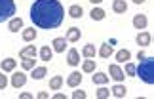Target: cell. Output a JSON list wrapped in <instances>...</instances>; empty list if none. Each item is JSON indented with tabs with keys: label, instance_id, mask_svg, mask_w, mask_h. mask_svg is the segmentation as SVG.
Segmentation results:
<instances>
[{
	"label": "cell",
	"instance_id": "obj_1",
	"mask_svg": "<svg viewBox=\"0 0 154 99\" xmlns=\"http://www.w3.org/2000/svg\"><path fill=\"white\" fill-rule=\"evenodd\" d=\"M65 19V10L59 0H34L31 6V21L38 29H57Z\"/></svg>",
	"mask_w": 154,
	"mask_h": 99
},
{
	"label": "cell",
	"instance_id": "obj_2",
	"mask_svg": "<svg viewBox=\"0 0 154 99\" xmlns=\"http://www.w3.org/2000/svg\"><path fill=\"white\" fill-rule=\"evenodd\" d=\"M135 74L146 84H154V59L152 57H145L141 59V65L135 67Z\"/></svg>",
	"mask_w": 154,
	"mask_h": 99
},
{
	"label": "cell",
	"instance_id": "obj_3",
	"mask_svg": "<svg viewBox=\"0 0 154 99\" xmlns=\"http://www.w3.org/2000/svg\"><path fill=\"white\" fill-rule=\"evenodd\" d=\"M15 15V0H0V23Z\"/></svg>",
	"mask_w": 154,
	"mask_h": 99
},
{
	"label": "cell",
	"instance_id": "obj_4",
	"mask_svg": "<svg viewBox=\"0 0 154 99\" xmlns=\"http://www.w3.org/2000/svg\"><path fill=\"white\" fill-rule=\"evenodd\" d=\"M109 74H110V78H114L116 82H122L124 78H126V73L120 69V65H116V63H112V65L109 67Z\"/></svg>",
	"mask_w": 154,
	"mask_h": 99
},
{
	"label": "cell",
	"instance_id": "obj_5",
	"mask_svg": "<svg viewBox=\"0 0 154 99\" xmlns=\"http://www.w3.org/2000/svg\"><path fill=\"white\" fill-rule=\"evenodd\" d=\"M25 84H27V74L25 73L17 71V73L11 74V86H14V88H23Z\"/></svg>",
	"mask_w": 154,
	"mask_h": 99
},
{
	"label": "cell",
	"instance_id": "obj_6",
	"mask_svg": "<svg viewBox=\"0 0 154 99\" xmlns=\"http://www.w3.org/2000/svg\"><path fill=\"white\" fill-rule=\"evenodd\" d=\"M152 42V36H150V32L149 31H141L137 34V46H143V48H146V46H150Z\"/></svg>",
	"mask_w": 154,
	"mask_h": 99
},
{
	"label": "cell",
	"instance_id": "obj_7",
	"mask_svg": "<svg viewBox=\"0 0 154 99\" xmlns=\"http://www.w3.org/2000/svg\"><path fill=\"white\" fill-rule=\"evenodd\" d=\"M146 25H149V19H146L145 14H137L133 17V27L139 29V31H143V29H146Z\"/></svg>",
	"mask_w": 154,
	"mask_h": 99
},
{
	"label": "cell",
	"instance_id": "obj_8",
	"mask_svg": "<svg viewBox=\"0 0 154 99\" xmlns=\"http://www.w3.org/2000/svg\"><path fill=\"white\" fill-rule=\"evenodd\" d=\"M67 63H69L70 67H76L80 63V54L76 51V48H70L67 51Z\"/></svg>",
	"mask_w": 154,
	"mask_h": 99
},
{
	"label": "cell",
	"instance_id": "obj_9",
	"mask_svg": "<svg viewBox=\"0 0 154 99\" xmlns=\"http://www.w3.org/2000/svg\"><path fill=\"white\" fill-rule=\"evenodd\" d=\"M80 38H82V32H80V29H76V27H70L69 31H67V42H72V44H76Z\"/></svg>",
	"mask_w": 154,
	"mask_h": 99
},
{
	"label": "cell",
	"instance_id": "obj_10",
	"mask_svg": "<svg viewBox=\"0 0 154 99\" xmlns=\"http://www.w3.org/2000/svg\"><path fill=\"white\" fill-rule=\"evenodd\" d=\"M36 48H34V46H25V48H23L21 51H19V57L21 59H31V57H36Z\"/></svg>",
	"mask_w": 154,
	"mask_h": 99
},
{
	"label": "cell",
	"instance_id": "obj_11",
	"mask_svg": "<svg viewBox=\"0 0 154 99\" xmlns=\"http://www.w3.org/2000/svg\"><path fill=\"white\" fill-rule=\"evenodd\" d=\"M51 46H53V48H51L53 51L61 54V51H65V50H67V38H53Z\"/></svg>",
	"mask_w": 154,
	"mask_h": 99
},
{
	"label": "cell",
	"instance_id": "obj_12",
	"mask_svg": "<svg viewBox=\"0 0 154 99\" xmlns=\"http://www.w3.org/2000/svg\"><path fill=\"white\" fill-rule=\"evenodd\" d=\"M82 82V73H72V74H69V78H67V86L69 88H76V86H78Z\"/></svg>",
	"mask_w": 154,
	"mask_h": 99
},
{
	"label": "cell",
	"instance_id": "obj_13",
	"mask_svg": "<svg viewBox=\"0 0 154 99\" xmlns=\"http://www.w3.org/2000/svg\"><path fill=\"white\" fill-rule=\"evenodd\" d=\"M15 63L17 61L14 59V57H6V59L0 63V67H2L4 73H11V71H15Z\"/></svg>",
	"mask_w": 154,
	"mask_h": 99
},
{
	"label": "cell",
	"instance_id": "obj_14",
	"mask_svg": "<svg viewBox=\"0 0 154 99\" xmlns=\"http://www.w3.org/2000/svg\"><path fill=\"white\" fill-rule=\"evenodd\" d=\"M8 29L11 32H17V31H21L23 29V19L21 17H14V19H10V23H8Z\"/></svg>",
	"mask_w": 154,
	"mask_h": 99
},
{
	"label": "cell",
	"instance_id": "obj_15",
	"mask_svg": "<svg viewBox=\"0 0 154 99\" xmlns=\"http://www.w3.org/2000/svg\"><path fill=\"white\" fill-rule=\"evenodd\" d=\"M126 10H128L126 0H114V2H112V11H114V14H124Z\"/></svg>",
	"mask_w": 154,
	"mask_h": 99
},
{
	"label": "cell",
	"instance_id": "obj_16",
	"mask_svg": "<svg viewBox=\"0 0 154 99\" xmlns=\"http://www.w3.org/2000/svg\"><path fill=\"white\" fill-rule=\"evenodd\" d=\"M46 74H48V69H46V67H34L32 73H31V76H32L34 80H42Z\"/></svg>",
	"mask_w": 154,
	"mask_h": 99
},
{
	"label": "cell",
	"instance_id": "obj_17",
	"mask_svg": "<svg viewBox=\"0 0 154 99\" xmlns=\"http://www.w3.org/2000/svg\"><path fill=\"white\" fill-rule=\"evenodd\" d=\"M82 14H84V8H82V6H70L69 8V15L72 17V19H80L82 17Z\"/></svg>",
	"mask_w": 154,
	"mask_h": 99
},
{
	"label": "cell",
	"instance_id": "obj_18",
	"mask_svg": "<svg viewBox=\"0 0 154 99\" xmlns=\"http://www.w3.org/2000/svg\"><path fill=\"white\" fill-rule=\"evenodd\" d=\"M110 91H112V95H114V97H126V94H128L126 86L120 84V82H118V84H116V86H114V88H112Z\"/></svg>",
	"mask_w": 154,
	"mask_h": 99
},
{
	"label": "cell",
	"instance_id": "obj_19",
	"mask_svg": "<svg viewBox=\"0 0 154 99\" xmlns=\"http://www.w3.org/2000/svg\"><path fill=\"white\" fill-rule=\"evenodd\" d=\"M38 54H40V59L42 61H50L51 55H53V50L50 48V46H42V50H40Z\"/></svg>",
	"mask_w": 154,
	"mask_h": 99
},
{
	"label": "cell",
	"instance_id": "obj_20",
	"mask_svg": "<svg viewBox=\"0 0 154 99\" xmlns=\"http://www.w3.org/2000/svg\"><path fill=\"white\" fill-rule=\"evenodd\" d=\"M90 15H91V19H93V21H103L106 14H105V10H103V8H93Z\"/></svg>",
	"mask_w": 154,
	"mask_h": 99
},
{
	"label": "cell",
	"instance_id": "obj_21",
	"mask_svg": "<svg viewBox=\"0 0 154 99\" xmlns=\"http://www.w3.org/2000/svg\"><path fill=\"white\" fill-rule=\"evenodd\" d=\"M112 51H114V50H112V46L105 42V44L101 46V50H99V55H101L103 59H106V57H110V55H112Z\"/></svg>",
	"mask_w": 154,
	"mask_h": 99
},
{
	"label": "cell",
	"instance_id": "obj_22",
	"mask_svg": "<svg viewBox=\"0 0 154 99\" xmlns=\"http://www.w3.org/2000/svg\"><path fill=\"white\" fill-rule=\"evenodd\" d=\"M129 57H131L129 50H120V51H116V61H120V63L129 61Z\"/></svg>",
	"mask_w": 154,
	"mask_h": 99
},
{
	"label": "cell",
	"instance_id": "obj_23",
	"mask_svg": "<svg viewBox=\"0 0 154 99\" xmlns=\"http://www.w3.org/2000/svg\"><path fill=\"white\" fill-rule=\"evenodd\" d=\"M36 31H34V29H25V31H23V40H25V42H32L34 38H36Z\"/></svg>",
	"mask_w": 154,
	"mask_h": 99
},
{
	"label": "cell",
	"instance_id": "obj_24",
	"mask_svg": "<svg viewBox=\"0 0 154 99\" xmlns=\"http://www.w3.org/2000/svg\"><path fill=\"white\" fill-rule=\"evenodd\" d=\"M82 54H84L86 59H93V57H95V48H93L91 44H86L84 50H82Z\"/></svg>",
	"mask_w": 154,
	"mask_h": 99
},
{
	"label": "cell",
	"instance_id": "obj_25",
	"mask_svg": "<svg viewBox=\"0 0 154 99\" xmlns=\"http://www.w3.org/2000/svg\"><path fill=\"white\" fill-rule=\"evenodd\" d=\"M21 67H23V71H32V69L36 67V59H34V57H31V59H23Z\"/></svg>",
	"mask_w": 154,
	"mask_h": 99
},
{
	"label": "cell",
	"instance_id": "obj_26",
	"mask_svg": "<svg viewBox=\"0 0 154 99\" xmlns=\"http://www.w3.org/2000/svg\"><path fill=\"white\" fill-rule=\"evenodd\" d=\"M91 80H93L95 84H99V86H101V84H106V82H109V76H106L105 73H95Z\"/></svg>",
	"mask_w": 154,
	"mask_h": 99
},
{
	"label": "cell",
	"instance_id": "obj_27",
	"mask_svg": "<svg viewBox=\"0 0 154 99\" xmlns=\"http://www.w3.org/2000/svg\"><path fill=\"white\" fill-rule=\"evenodd\" d=\"M82 71H84V73H95V61H93V59H86L84 65H82Z\"/></svg>",
	"mask_w": 154,
	"mask_h": 99
},
{
	"label": "cell",
	"instance_id": "obj_28",
	"mask_svg": "<svg viewBox=\"0 0 154 99\" xmlns=\"http://www.w3.org/2000/svg\"><path fill=\"white\" fill-rule=\"evenodd\" d=\"M61 86H63L61 74H59V76H53V78L50 80V88H51V90H61Z\"/></svg>",
	"mask_w": 154,
	"mask_h": 99
},
{
	"label": "cell",
	"instance_id": "obj_29",
	"mask_svg": "<svg viewBox=\"0 0 154 99\" xmlns=\"http://www.w3.org/2000/svg\"><path fill=\"white\" fill-rule=\"evenodd\" d=\"M109 95H110V90H109V88H105L103 84H101V88L95 91V97H97V99H106Z\"/></svg>",
	"mask_w": 154,
	"mask_h": 99
},
{
	"label": "cell",
	"instance_id": "obj_30",
	"mask_svg": "<svg viewBox=\"0 0 154 99\" xmlns=\"http://www.w3.org/2000/svg\"><path fill=\"white\" fill-rule=\"evenodd\" d=\"M124 73H126L128 76H135V63L126 61V69H124Z\"/></svg>",
	"mask_w": 154,
	"mask_h": 99
},
{
	"label": "cell",
	"instance_id": "obj_31",
	"mask_svg": "<svg viewBox=\"0 0 154 99\" xmlns=\"http://www.w3.org/2000/svg\"><path fill=\"white\" fill-rule=\"evenodd\" d=\"M86 97H88V94H86V91H82V90L72 91V99H86Z\"/></svg>",
	"mask_w": 154,
	"mask_h": 99
},
{
	"label": "cell",
	"instance_id": "obj_32",
	"mask_svg": "<svg viewBox=\"0 0 154 99\" xmlns=\"http://www.w3.org/2000/svg\"><path fill=\"white\" fill-rule=\"evenodd\" d=\"M6 86H8V76L4 73H0V90H4Z\"/></svg>",
	"mask_w": 154,
	"mask_h": 99
},
{
	"label": "cell",
	"instance_id": "obj_33",
	"mask_svg": "<svg viewBox=\"0 0 154 99\" xmlns=\"http://www.w3.org/2000/svg\"><path fill=\"white\" fill-rule=\"evenodd\" d=\"M19 99H32V95L27 94V91H23V94H19Z\"/></svg>",
	"mask_w": 154,
	"mask_h": 99
},
{
	"label": "cell",
	"instance_id": "obj_34",
	"mask_svg": "<svg viewBox=\"0 0 154 99\" xmlns=\"http://www.w3.org/2000/svg\"><path fill=\"white\" fill-rule=\"evenodd\" d=\"M50 95L48 94H46V91H40V94H38V99H48Z\"/></svg>",
	"mask_w": 154,
	"mask_h": 99
},
{
	"label": "cell",
	"instance_id": "obj_35",
	"mask_svg": "<svg viewBox=\"0 0 154 99\" xmlns=\"http://www.w3.org/2000/svg\"><path fill=\"white\" fill-rule=\"evenodd\" d=\"M53 97H55V99H67V95H65V94H61V91H59V94H55Z\"/></svg>",
	"mask_w": 154,
	"mask_h": 99
},
{
	"label": "cell",
	"instance_id": "obj_36",
	"mask_svg": "<svg viewBox=\"0 0 154 99\" xmlns=\"http://www.w3.org/2000/svg\"><path fill=\"white\" fill-rule=\"evenodd\" d=\"M145 57H146L145 51H139V54H137V59H145Z\"/></svg>",
	"mask_w": 154,
	"mask_h": 99
},
{
	"label": "cell",
	"instance_id": "obj_37",
	"mask_svg": "<svg viewBox=\"0 0 154 99\" xmlns=\"http://www.w3.org/2000/svg\"><path fill=\"white\" fill-rule=\"evenodd\" d=\"M90 2H91V4H101L103 0H90Z\"/></svg>",
	"mask_w": 154,
	"mask_h": 99
},
{
	"label": "cell",
	"instance_id": "obj_38",
	"mask_svg": "<svg viewBox=\"0 0 154 99\" xmlns=\"http://www.w3.org/2000/svg\"><path fill=\"white\" fill-rule=\"evenodd\" d=\"M145 0H133V4H143Z\"/></svg>",
	"mask_w": 154,
	"mask_h": 99
}]
</instances>
